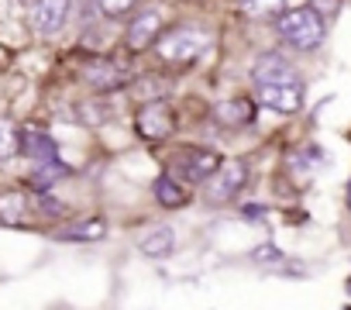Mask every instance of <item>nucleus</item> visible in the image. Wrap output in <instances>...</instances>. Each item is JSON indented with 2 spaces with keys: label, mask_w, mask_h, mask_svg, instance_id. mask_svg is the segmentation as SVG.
I'll return each mask as SVG.
<instances>
[{
  "label": "nucleus",
  "mask_w": 351,
  "mask_h": 310,
  "mask_svg": "<svg viewBox=\"0 0 351 310\" xmlns=\"http://www.w3.org/2000/svg\"><path fill=\"white\" fill-rule=\"evenodd\" d=\"M279 35L293 45V49H317L324 42V18L313 8H293L286 14H279Z\"/></svg>",
  "instance_id": "obj_1"
},
{
  "label": "nucleus",
  "mask_w": 351,
  "mask_h": 310,
  "mask_svg": "<svg viewBox=\"0 0 351 310\" xmlns=\"http://www.w3.org/2000/svg\"><path fill=\"white\" fill-rule=\"evenodd\" d=\"M207 45H210L207 35H200L193 28H176V32H169V35L158 38V56L165 62H193Z\"/></svg>",
  "instance_id": "obj_2"
},
{
  "label": "nucleus",
  "mask_w": 351,
  "mask_h": 310,
  "mask_svg": "<svg viewBox=\"0 0 351 310\" xmlns=\"http://www.w3.org/2000/svg\"><path fill=\"white\" fill-rule=\"evenodd\" d=\"M245 180H248V169H245L241 159H228V163H221V166L207 176V200H210V204H224V200H231V197L245 187Z\"/></svg>",
  "instance_id": "obj_3"
},
{
  "label": "nucleus",
  "mask_w": 351,
  "mask_h": 310,
  "mask_svg": "<svg viewBox=\"0 0 351 310\" xmlns=\"http://www.w3.org/2000/svg\"><path fill=\"white\" fill-rule=\"evenodd\" d=\"M134 128H138L141 138H148V141H162V138L172 134V128H176V114H172V107H169L165 100H152V104L138 107V114H134Z\"/></svg>",
  "instance_id": "obj_4"
},
{
  "label": "nucleus",
  "mask_w": 351,
  "mask_h": 310,
  "mask_svg": "<svg viewBox=\"0 0 351 310\" xmlns=\"http://www.w3.org/2000/svg\"><path fill=\"white\" fill-rule=\"evenodd\" d=\"M221 166V155L210 148H183L172 163V173H180L183 180H207Z\"/></svg>",
  "instance_id": "obj_5"
},
{
  "label": "nucleus",
  "mask_w": 351,
  "mask_h": 310,
  "mask_svg": "<svg viewBox=\"0 0 351 310\" xmlns=\"http://www.w3.org/2000/svg\"><path fill=\"white\" fill-rule=\"evenodd\" d=\"M258 104L279 114H296L303 107V86L300 83H265L258 86Z\"/></svg>",
  "instance_id": "obj_6"
},
{
  "label": "nucleus",
  "mask_w": 351,
  "mask_h": 310,
  "mask_svg": "<svg viewBox=\"0 0 351 310\" xmlns=\"http://www.w3.org/2000/svg\"><path fill=\"white\" fill-rule=\"evenodd\" d=\"M66 18H69V0H38L35 14H32V25H35V32L42 38H52V35L62 32Z\"/></svg>",
  "instance_id": "obj_7"
},
{
  "label": "nucleus",
  "mask_w": 351,
  "mask_h": 310,
  "mask_svg": "<svg viewBox=\"0 0 351 310\" xmlns=\"http://www.w3.org/2000/svg\"><path fill=\"white\" fill-rule=\"evenodd\" d=\"M252 76H255L258 86H265V83H300V80H296V69H293L282 56H276V52L262 56V59L252 66Z\"/></svg>",
  "instance_id": "obj_8"
},
{
  "label": "nucleus",
  "mask_w": 351,
  "mask_h": 310,
  "mask_svg": "<svg viewBox=\"0 0 351 310\" xmlns=\"http://www.w3.org/2000/svg\"><path fill=\"white\" fill-rule=\"evenodd\" d=\"M158 28H162V18H158V11H145V14H138V18L131 21V28H128V49H131V52H141V49H148V45L155 42Z\"/></svg>",
  "instance_id": "obj_9"
},
{
  "label": "nucleus",
  "mask_w": 351,
  "mask_h": 310,
  "mask_svg": "<svg viewBox=\"0 0 351 310\" xmlns=\"http://www.w3.org/2000/svg\"><path fill=\"white\" fill-rule=\"evenodd\" d=\"M86 80L97 86V90H117V86H124L128 83V66H121V62H93L90 69H86Z\"/></svg>",
  "instance_id": "obj_10"
},
{
  "label": "nucleus",
  "mask_w": 351,
  "mask_h": 310,
  "mask_svg": "<svg viewBox=\"0 0 351 310\" xmlns=\"http://www.w3.org/2000/svg\"><path fill=\"white\" fill-rule=\"evenodd\" d=\"M21 148L28 152V155H35V159H56V141H52V134L49 131H42V128H25V134H21Z\"/></svg>",
  "instance_id": "obj_11"
},
{
  "label": "nucleus",
  "mask_w": 351,
  "mask_h": 310,
  "mask_svg": "<svg viewBox=\"0 0 351 310\" xmlns=\"http://www.w3.org/2000/svg\"><path fill=\"white\" fill-rule=\"evenodd\" d=\"M141 255H148V259H165L172 248H176V231L172 228H155V231H148L145 238H141Z\"/></svg>",
  "instance_id": "obj_12"
},
{
  "label": "nucleus",
  "mask_w": 351,
  "mask_h": 310,
  "mask_svg": "<svg viewBox=\"0 0 351 310\" xmlns=\"http://www.w3.org/2000/svg\"><path fill=\"white\" fill-rule=\"evenodd\" d=\"M104 235H107V221H104V217H86V221L69 224L59 238H62V241H100Z\"/></svg>",
  "instance_id": "obj_13"
},
{
  "label": "nucleus",
  "mask_w": 351,
  "mask_h": 310,
  "mask_svg": "<svg viewBox=\"0 0 351 310\" xmlns=\"http://www.w3.org/2000/svg\"><path fill=\"white\" fill-rule=\"evenodd\" d=\"M155 197H158L162 207H183V204H190V193L176 183L172 176H162V180L155 183Z\"/></svg>",
  "instance_id": "obj_14"
},
{
  "label": "nucleus",
  "mask_w": 351,
  "mask_h": 310,
  "mask_svg": "<svg viewBox=\"0 0 351 310\" xmlns=\"http://www.w3.org/2000/svg\"><path fill=\"white\" fill-rule=\"evenodd\" d=\"M62 176H69V169L62 166V163H56V159H45V166L42 169H35V176H32V183H35V190L38 193H45L56 180H62Z\"/></svg>",
  "instance_id": "obj_15"
},
{
  "label": "nucleus",
  "mask_w": 351,
  "mask_h": 310,
  "mask_svg": "<svg viewBox=\"0 0 351 310\" xmlns=\"http://www.w3.org/2000/svg\"><path fill=\"white\" fill-rule=\"evenodd\" d=\"M18 152H21V134H18V128L8 124V121H0V163L14 159Z\"/></svg>",
  "instance_id": "obj_16"
},
{
  "label": "nucleus",
  "mask_w": 351,
  "mask_h": 310,
  "mask_svg": "<svg viewBox=\"0 0 351 310\" xmlns=\"http://www.w3.org/2000/svg\"><path fill=\"white\" fill-rule=\"evenodd\" d=\"M0 221H8V224L25 221V193H4L0 197Z\"/></svg>",
  "instance_id": "obj_17"
},
{
  "label": "nucleus",
  "mask_w": 351,
  "mask_h": 310,
  "mask_svg": "<svg viewBox=\"0 0 351 310\" xmlns=\"http://www.w3.org/2000/svg\"><path fill=\"white\" fill-rule=\"evenodd\" d=\"M286 0H241V8L248 18H279Z\"/></svg>",
  "instance_id": "obj_18"
},
{
  "label": "nucleus",
  "mask_w": 351,
  "mask_h": 310,
  "mask_svg": "<svg viewBox=\"0 0 351 310\" xmlns=\"http://www.w3.org/2000/svg\"><path fill=\"white\" fill-rule=\"evenodd\" d=\"M217 117H221L224 124H245V121L252 117V107H248L245 100H228V104L217 107Z\"/></svg>",
  "instance_id": "obj_19"
},
{
  "label": "nucleus",
  "mask_w": 351,
  "mask_h": 310,
  "mask_svg": "<svg viewBox=\"0 0 351 310\" xmlns=\"http://www.w3.org/2000/svg\"><path fill=\"white\" fill-rule=\"evenodd\" d=\"M134 4H138V0H100V11H104L107 18H124Z\"/></svg>",
  "instance_id": "obj_20"
},
{
  "label": "nucleus",
  "mask_w": 351,
  "mask_h": 310,
  "mask_svg": "<svg viewBox=\"0 0 351 310\" xmlns=\"http://www.w3.org/2000/svg\"><path fill=\"white\" fill-rule=\"evenodd\" d=\"M252 259H255V262H279V248L262 245V248H255V252H252Z\"/></svg>",
  "instance_id": "obj_21"
},
{
  "label": "nucleus",
  "mask_w": 351,
  "mask_h": 310,
  "mask_svg": "<svg viewBox=\"0 0 351 310\" xmlns=\"http://www.w3.org/2000/svg\"><path fill=\"white\" fill-rule=\"evenodd\" d=\"M42 207H45L42 214H62V204H59V200H49V197H42Z\"/></svg>",
  "instance_id": "obj_22"
},
{
  "label": "nucleus",
  "mask_w": 351,
  "mask_h": 310,
  "mask_svg": "<svg viewBox=\"0 0 351 310\" xmlns=\"http://www.w3.org/2000/svg\"><path fill=\"white\" fill-rule=\"evenodd\" d=\"M348 204H351V190H348Z\"/></svg>",
  "instance_id": "obj_23"
},
{
  "label": "nucleus",
  "mask_w": 351,
  "mask_h": 310,
  "mask_svg": "<svg viewBox=\"0 0 351 310\" xmlns=\"http://www.w3.org/2000/svg\"><path fill=\"white\" fill-rule=\"evenodd\" d=\"M348 289H351V283H348Z\"/></svg>",
  "instance_id": "obj_24"
}]
</instances>
